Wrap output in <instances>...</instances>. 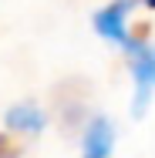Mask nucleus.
Listing matches in <instances>:
<instances>
[{
  "label": "nucleus",
  "mask_w": 155,
  "mask_h": 158,
  "mask_svg": "<svg viewBox=\"0 0 155 158\" xmlns=\"http://www.w3.org/2000/svg\"><path fill=\"white\" fill-rule=\"evenodd\" d=\"M111 141H115V128L105 118H94L91 128L84 131V158H108L111 155Z\"/></svg>",
  "instance_id": "2"
},
{
  "label": "nucleus",
  "mask_w": 155,
  "mask_h": 158,
  "mask_svg": "<svg viewBox=\"0 0 155 158\" xmlns=\"http://www.w3.org/2000/svg\"><path fill=\"white\" fill-rule=\"evenodd\" d=\"M94 27H98L101 37H108V40H118L125 47H135V44L128 40V34H125V3H111V7L98 10V14H94Z\"/></svg>",
  "instance_id": "1"
},
{
  "label": "nucleus",
  "mask_w": 155,
  "mask_h": 158,
  "mask_svg": "<svg viewBox=\"0 0 155 158\" xmlns=\"http://www.w3.org/2000/svg\"><path fill=\"white\" fill-rule=\"evenodd\" d=\"M145 3H149V7H155V0H145Z\"/></svg>",
  "instance_id": "6"
},
{
  "label": "nucleus",
  "mask_w": 155,
  "mask_h": 158,
  "mask_svg": "<svg viewBox=\"0 0 155 158\" xmlns=\"http://www.w3.org/2000/svg\"><path fill=\"white\" fill-rule=\"evenodd\" d=\"M131 74H135L138 88L152 91V84H155V51H138V57L131 64Z\"/></svg>",
  "instance_id": "4"
},
{
  "label": "nucleus",
  "mask_w": 155,
  "mask_h": 158,
  "mask_svg": "<svg viewBox=\"0 0 155 158\" xmlns=\"http://www.w3.org/2000/svg\"><path fill=\"white\" fill-rule=\"evenodd\" d=\"M7 125L17 128V131H41L44 128V114H41V108H34L31 101H24V104H14L7 111Z\"/></svg>",
  "instance_id": "3"
},
{
  "label": "nucleus",
  "mask_w": 155,
  "mask_h": 158,
  "mask_svg": "<svg viewBox=\"0 0 155 158\" xmlns=\"http://www.w3.org/2000/svg\"><path fill=\"white\" fill-rule=\"evenodd\" d=\"M14 155H17V148H10V138L0 135V158H14Z\"/></svg>",
  "instance_id": "5"
}]
</instances>
